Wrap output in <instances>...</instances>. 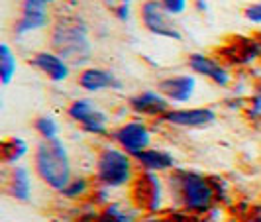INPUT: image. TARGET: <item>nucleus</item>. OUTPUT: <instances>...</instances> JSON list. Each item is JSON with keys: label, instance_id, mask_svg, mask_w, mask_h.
<instances>
[{"label": "nucleus", "instance_id": "423d86ee", "mask_svg": "<svg viewBox=\"0 0 261 222\" xmlns=\"http://www.w3.org/2000/svg\"><path fill=\"white\" fill-rule=\"evenodd\" d=\"M67 116L77 122L81 130L92 136H110V116L91 98H75L67 106Z\"/></svg>", "mask_w": 261, "mask_h": 222}, {"label": "nucleus", "instance_id": "4468645a", "mask_svg": "<svg viewBox=\"0 0 261 222\" xmlns=\"http://www.w3.org/2000/svg\"><path fill=\"white\" fill-rule=\"evenodd\" d=\"M128 108L134 114L142 118H161L171 110V103L157 91V89H144L128 96Z\"/></svg>", "mask_w": 261, "mask_h": 222}, {"label": "nucleus", "instance_id": "aec40b11", "mask_svg": "<svg viewBox=\"0 0 261 222\" xmlns=\"http://www.w3.org/2000/svg\"><path fill=\"white\" fill-rule=\"evenodd\" d=\"M138 214L140 210L134 205H122V203H108L100 216L98 222H138Z\"/></svg>", "mask_w": 261, "mask_h": 222}, {"label": "nucleus", "instance_id": "9b49d317", "mask_svg": "<svg viewBox=\"0 0 261 222\" xmlns=\"http://www.w3.org/2000/svg\"><path fill=\"white\" fill-rule=\"evenodd\" d=\"M216 110L210 106H177L171 108L165 116L161 118L165 124L175 128H206L216 122Z\"/></svg>", "mask_w": 261, "mask_h": 222}, {"label": "nucleus", "instance_id": "6ab92c4d", "mask_svg": "<svg viewBox=\"0 0 261 222\" xmlns=\"http://www.w3.org/2000/svg\"><path fill=\"white\" fill-rule=\"evenodd\" d=\"M30 154V144L20 136H6L0 142V161L4 167L20 165V161Z\"/></svg>", "mask_w": 261, "mask_h": 222}, {"label": "nucleus", "instance_id": "2eb2a0df", "mask_svg": "<svg viewBox=\"0 0 261 222\" xmlns=\"http://www.w3.org/2000/svg\"><path fill=\"white\" fill-rule=\"evenodd\" d=\"M28 63L51 83H65L71 77V65L53 50H38L36 53H32Z\"/></svg>", "mask_w": 261, "mask_h": 222}, {"label": "nucleus", "instance_id": "cd10ccee", "mask_svg": "<svg viewBox=\"0 0 261 222\" xmlns=\"http://www.w3.org/2000/svg\"><path fill=\"white\" fill-rule=\"evenodd\" d=\"M140 222H169V220H165V218H145V220H140Z\"/></svg>", "mask_w": 261, "mask_h": 222}, {"label": "nucleus", "instance_id": "bb28decb", "mask_svg": "<svg viewBox=\"0 0 261 222\" xmlns=\"http://www.w3.org/2000/svg\"><path fill=\"white\" fill-rule=\"evenodd\" d=\"M193 4H195V8L198 12H208V2L206 0H195Z\"/></svg>", "mask_w": 261, "mask_h": 222}, {"label": "nucleus", "instance_id": "20e7f679", "mask_svg": "<svg viewBox=\"0 0 261 222\" xmlns=\"http://www.w3.org/2000/svg\"><path fill=\"white\" fill-rule=\"evenodd\" d=\"M140 173L136 159L116 144L102 145L94 159V181L105 189L130 187Z\"/></svg>", "mask_w": 261, "mask_h": 222}, {"label": "nucleus", "instance_id": "a878e982", "mask_svg": "<svg viewBox=\"0 0 261 222\" xmlns=\"http://www.w3.org/2000/svg\"><path fill=\"white\" fill-rule=\"evenodd\" d=\"M159 2H161V6H163L173 18L187 12V8H189V4H191V0H159Z\"/></svg>", "mask_w": 261, "mask_h": 222}, {"label": "nucleus", "instance_id": "dca6fc26", "mask_svg": "<svg viewBox=\"0 0 261 222\" xmlns=\"http://www.w3.org/2000/svg\"><path fill=\"white\" fill-rule=\"evenodd\" d=\"M77 85L85 92H102V91H122L124 83L105 67H94L89 65L81 69L77 75Z\"/></svg>", "mask_w": 261, "mask_h": 222}, {"label": "nucleus", "instance_id": "1a4fd4ad", "mask_svg": "<svg viewBox=\"0 0 261 222\" xmlns=\"http://www.w3.org/2000/svg\"><path fill=\"white\" fill-rule=\"evenodd\" d=\"M53 20L49 14V4L43 0H22L20 18L14 24V38H24L32 32L51 28Z\"/></svg>", "mask_w": 261, "mask_h": 222}, {"label": "nucleus", "instance_id": "393cba45", "mask_svg": "<svg viewBox=\"0 0 261 222\" xmlns=\"http://www.w3.org/2000/svg\"><path fill=\"white\" fill-rule=\"evenodd\" d=\"M242 16L248 20L249 24H257V26H261V0H255V2L246 4L244 10H242Z\"/></svg>", "mask_w": 261, "mask_h": 222}, {"label": "nucleus", "instance_id": "412c9836", "mask_svg": "<svg viewBox=\"0 0 261 222\" xmlns=\"http://www.w3.org/2000/svg\"><path fill=\"white\" fill-rule=\"evenodd\" d=\"M16 71H18V57L12 52V47L4 41V43H0V81L4 87H8L12 83Z\"/></svg>", "mask_w": 261, "mask_h": 222}, {"label": "nucleus", "instance_id": "f257e3e1", "mask_svg": "<svg viewBox=\"0 0 261 222\" xmlns=\"http://www.w3.org/2000/svg\"><path fill=\"white\" fill-rule=\"evenodd\" d=\"M49 50L59 53L71 67H89L92 41L89 24L79 14H63L49 28Z\"/></svg>", "mask_w": 261, "mask_h": 222}, {"label": "nucleus", "instance_id": "c85d7f7f", "mask_svg": "<svg viewBox=\"0 0 261 222\" xmlns=\"http://www.w3.org/2000/svg\"><path fill=\"white\" fill-rule=\"evenodd\" d=\"M249 222H261V214H257V216H253V218H249Z\"/></svg>", "mask_w": 261, "mask_h": 222}, {"label": "nucleus", "instance_id": "f3484780", "mask_svg": "<svg viewBox=\"0 0 261 222\" xmlns=\"http://www.w3.org/2000/svg\"><path fill=\"white\" fill-rule=\"evenodd\" d=\"M2 191L4 195L18 201V203H28L32 199V175L30 169L24 165H14L4 171L2 177Z\"/></svg>", "mask_w": 261, "mask_h": 222}, {"label": "nucleus", "instance_id": "f8f14e48", "mask_svg": "<svg viewBox=\"0 0 261 222\" xmlns=\"http://www.w3.org/2000/svg\"><path fill=\"white\" fill-rule=\"evenodd\" d=\"M261 61V41L248 36H236L230 39L228 45H224L220 52V61L228 67L249 65L253 61Z\"/></svg>", "mask_w": 261, "mask_h": 222}, {"label": "nucleus", "instance_id": "4be33fe9", "mask_svg": "<svg viewBox=\"0 0 261 222\" xmlns=\"http://www.w3.org/2000/svg\"><path fill=\"white\" fill-rule=\"evenodd\" d=\"M34 130L41 140H59V122L49 114H39L34 118Z\"/></svg>", "mask_w": 261, "mask_h": 222}, {"label": "nucleus", "instance_id": "a211bd4d", "mask_svg": "<svg viewBox=\"0 0 261 222\" xmlns=\"http://www.w3.org/2000/svg\"><path fill=\"white\" fill-rule=\"evenodd\" d=\"M136 159V165L140 171H149V173H171L177 165V159L175 156L167 152V150H161V147H147L142 154L134 156Z\"/></svg>", "mask_w": 261, "mask_h": 222}, {"label": "nucleus", "instance_id": "9d476101", "mask_svg": "<svg viewBox=\"0 0 261 222\" xmlns=\"http://www.w3.org/2000/svg\"><path fill=\"white\" fill-rule=\"evenodd\" d=\"M187 67L191 69V73L196 77L208 79L210 83H214L216 87L226 89L232 85V73L230 67L222 63L220 59L212 57V55H204V53H189L187 57Z\"/></svg>", "mask_w": 261, "mask_h": 222}, {"label": "nucleus", "instance_id": "5701e85b", "mask_svg": "<svg viewBox=\"0 0 261 222\" xmlns=\"http://www.w3.org/2000/svg\"><path fill=\"white\" fill-rule=\"evenodd\" d=\"M102 4L120 22H128L132 18V0H102Z\"/></svg>", "mask_w": 261, "mask_h": 222}, {"label": "nucleus", "instance_id": "c756f323", "mask_svg": "<svg viewBox=\"0 0 261 222\" xmlns=\"http://www.w3.org/2000/svg\"><path fill=\"white\" fill-rule=\"evenodd\" d=\"M45 4H55V2H59V0H43Z\"/></svg>", "mask_w": 261, "mask_h": 222}, {"label": "nucleus", "instance_id": "39448f33", "mask_svg": "<svg viewBox=\"0 0 261 222\" xmlns=\"http://www.w3.org/2000/svg\"><path fill=\"white\" fill-rule=\"evenodd\" d=\"M165 181L149 171H140L130 185V203L147 214H155L165 205Z\"/></svg>", "mask_w": 261, "mask_h": 222}, {"label": "nucleus", "instance_id": "b1692460", "mask_svg": "<svg viewBox=\"0 0 261 222\" xmlns=\"http://www.w3.org/2000/svg\"><path fill=\"white\" fill-rule=\"evenodd\" d=\"M89 191H91L89 179L83 177V175H75V177L71 179V183L61 191V195L65 196V199H81V196L87 195Z\"/></svg>", "mask_w": 261, "mask_h": 222}, {"label": "nucleus", "instance_id": "7ed1b4c3", "mask_svg": "<svg viewBox=\"0 0 261 222\" xmlns=\"http://www.w3.org/2000/svg\"><path fill=\"white\" fill-rule=\"evenodd\" d=\"M32 167L39 181L55 193H61L75 177L71 156H69L61 138L59 140H39L34 147Z\"/></svg>", "mask_w": 261, "mask_h": 222}, {"label": "nucleus", "instance_id": "6e6552de", "mask_svg": "<svg viewBox=\"0 0 261 222\" xmlns=\"http://www.w3.org/2000/svg\"><path fill=\"white\" fill-rule=\"evenodd\" d=\"M140 22L149 34L157 38L173 39V41L183 39V32L175 24L173 16L161 6L159 0H144L140 4Z\"/></svg>", "mask_w": 261, "mask_h": 222}, {"label": "nucleus", "instance_id": "ddd939ff", "mask_svg": "<svg viewBox=\"0 0 261 222\" xmlns=\"http://www.w3.org/2000/svg\"><path fill=\"white\" fill-rule=\"evenodd\" d=\"M196 75L193 73H175L157 81V91L171 105H187L196 92Z\"/></svg>", "mask_w": 261, "mask_h": 222}, {"label": "nucleus", "instance_id": "f03ea898", "mask_svg": "<svg viewBox=\"0 0 261 222\" xmlns=\"http://www.w3.org/2000/svg\"><path fill=\"white\" fill-rule=\"evenodd\" d=\"M165 183L171 196H175L177 205L193 214L208 212L218 199V189L214 185V179L198 171L173 169L167 173Z\"/></svg>", "mask_w": 261, "mask_h": 222}, {"label": "nucleus", "instance_id": "0eeeda50", "mask_svg": "<svg viewBox=\"0 0 261 222\" xmlns=\"http://www.w3.org/2000/svg\"><path fill=\"white\" fill-rule=\"evenodd\" d=\"M112 142L122 147L126 154H130L132 157L142 154L144 150L151 147L153 142V132L149 128V124L145 122L144 118H134V120H126L120 126H116L114 130L110 132Z\"/></svg>", "mask_w": 261, "mask_h": 222}]
</instances>
